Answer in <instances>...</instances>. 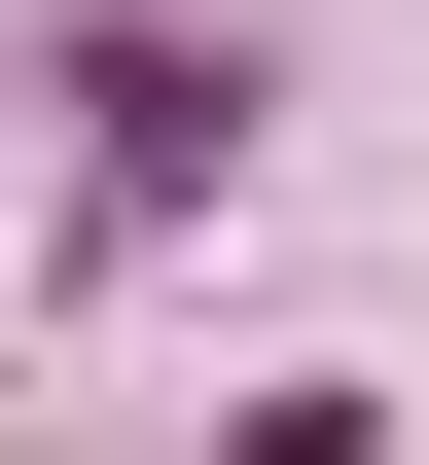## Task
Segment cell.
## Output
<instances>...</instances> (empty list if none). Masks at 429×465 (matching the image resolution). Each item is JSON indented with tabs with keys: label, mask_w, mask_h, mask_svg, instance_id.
Returning <instances> with one entry per match:
<instances>
[{
	"label": "cell",
	"mask_w": 429,
	"mask_h": 465,
	"mask_svg": "<svg viewBox=\"0 0 429 465\" xmlns=\"http://www.w3.org/2000/svg\"><path fill=\"white\" fill-rule=\"evenodd\" d=\"M72 143H108V215H180V179L250 143V72L215 36H72Z\"/></svg>",
	"instance_id": "6da1fadb"
}]
</instances>
